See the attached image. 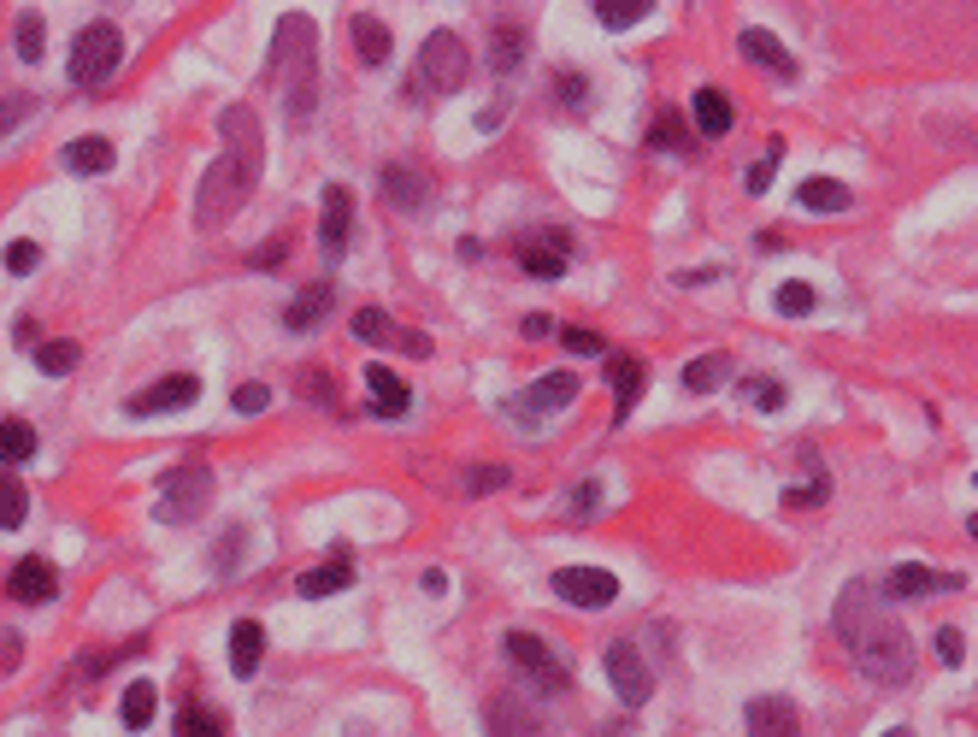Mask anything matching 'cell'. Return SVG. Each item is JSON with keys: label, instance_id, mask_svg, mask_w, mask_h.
Wrapping results in <instances>:
<instances>
[{"label": "cell", "instance_id": "obj_1", "mask_svg": "<svg viewBox=\"0 0 978 737\" xmlns=\"http://www.w3.org/2000/svg\"><path fill=\"white\" fill-rule=\"evenodd\" d=\"M831 620H837V638H843L849 661L861 666L867 679H879V684H914V638L902 631L896 608H890V596L879 585H867V578L843 585Z\"/></svg>", "mask_w": 978, "mask_h": 737}, {"label": "cell", "instance_id": "obj_2", "mask_svg": "<svg viewBox=\"0 0 978 737\" xmlns=\"http://www.w3.org/2000/svg\"><path fill=\"white\" fill-rule=\"evenodd\" d=\"M218 160L207 165V178H201L195 190V225L201 231H225L236 213H243V201L254 195V183H260V165H266V136H260V118H254L248 100H230L225 113H218Z\"/></svg>", "mask_w": 978, "mask_h": 737}, {"label": "cell", "instance_id": "obj_3", "mask_svg": "<svg viewBox=\"0 0 978 737\" xmlns=\"http://www.w3.org/2000/svg\"><path fill=\"white\" fill-rule=\"evenodd\" d=\"M266 77L283 89V113L289 125H307L319 107V30L307 12H289L271 36V54H266Z\"/></svg>", "mask_w": 978, "mask_h": 737}, {"label": "cell", "instance_id": "obj_4", "mask_svg": "<svg viewBox=\"0 0 978 737\" xmlns=\"http://www.w3.org/2000/svg\"><path fill=\"white\" fill-rule=\"evenodd\" d=\"M213 502V472L207 467H171L160 478V495H153V513L160 525H195Z\"/></svg>", "mask_w": 978, "mask_h": 737}, {"label": "cell", "instance_id": "obj_5", "mask_svg": "<svg viewBox=\"0 0 978 737\" xmlns=\"http://www.w3.org/2000/svg\"><path fill=\"white\" fill-rule=\"evenodd\" d=\"M118 65H125V36H118L112 24H83L77 42H72V83L100 89Z\"/></svg>", "mask_w": 978, "mask_h": 737}, {"label": "cell", "instance_id": "obj_6", "mask_svg": "<svg viewBox=\"0 0 978 737\" xmlns=\"http://www.w3.org/2000/svg\"><path fill=\"white\" fill-rule=\"evenodd\" d=\"M466 72H472L466 42H460L454 30H431V36H424V47H419V83H424V89L460 95V89H466Z\"/></svg>", "mask_w": 978, "mask_h": 737}, {"label": "cell", "instance_id": "obj_7", "mask_svg": "<svg viewBox=\"0 0 978 737\" xmlns=\"http://www.w3.org/2000/svg\"><path fill=\"white\" fill-rule=\"evenodd\" d=\"M507 661L519 666V673L537 684L542 696H566V691H572V673H566V661H560L542 638H530V631H507Z\"/></svg>", "mask_w": 978, "mask_h": 737}, {"label": "cell", "instance_id": "obj_8", "mask_svg": "<svg viewBox=\"0 0 978 737\" xmlns=\"http://www.w3.org/2000/svg\"><path fill=\"white\" fill-rule=\"evenodd\" d=\"M578 402V372H542L537 384L525 389V396H513L507 402V419H519V425H542V419H555L566 414V407Z\"/></svg>", "mask_w": 978, "mask_h": 737}, {"label": "cell", "instance_id": "obj_9", "mask_svg": "<svg viewBox=\"0 0 978 737\" xmlns=\"http://www.w3.org/2000/svg\"><path fill=\"white\" fill-rule=\"evenodd\" d=\"M548 585H555L560 602L590 608V613H595V608H613V596H620V578H613L608 567H560Z\"/></svg>", "mask_w": 978, "mask_h": 737}, {"label": "cell", "instance_id": "obj_10", "mask_svg": "<svg viewBox=\"0 0 978 737\" xmlns=\"http://www.w3.org/2000/svg\"><path fill=\"white\" fill-rule=\"evenodd\" d=\"M608 679H613V696H620L625 708H643V702L655 696V679H648L637 643H613L608 649Z\"/></svg>", "mask_w": 978, "mask_h": 737}, {"label": "cell", "instance_id": "obj_11", "mask_svg": "<svg viewBox=\"0 0 978 737\" xmlns=\"http://www.w3.org/2000/svg\"><path fill=\"white\" fill-rule=\"evenodd\" d=\"M949 590H967V578L960 573H932V567H920V560H902V567L884 578V596H896V602H914V596H949Z\"/></svg>", "mask_w": 978, "mask_h": 737}, {"label": "cell", "instance_id": "obj_12", "mask_svg": "<svg viewBox=\"0 0 978 737\" xmlns=\"http://www.w3.org/2000/svg\"><path fill=\"white\" fill-rule=\"evenodd\" d=\"M201 396V384L189 378V372H171V378L160 384H148V389H136L130 396V419H153V414H178V407H189Z\"/></svg>", "mask_w": 978, "mask_h": 737}, {"label": "cell", "instance_id": "obj_13", "mask_svg": "<svg viewBox=\"0 0 978 737\" xmlns=\"http://www.w3.org/2000/svg\"><path fill=\"white\" fill-rule=\"evenodd\" d=\"M484 737H542V719H537L530 702L502 691V696L484 702Z\"/></svg>", "mask_w": 978, "mask_h": 737}, {"label": "cell", "instance_id": "obj_14", "mask_svg": "<svg viewBox=\"0 0 978 737\" xmlns=\"http://www.w3.org/2000/svg\"><path fill=\"white\" fill-rule=\"evenodd\" d=\"M384 195L396 201V213H424L431 195H437V183H431V171L396 160V165H384Z\"/></svg>", "mask_w": 978, "mask_h": 737}, {"label": "cell", "instance_id": "obj_15", "mask_svg": "<svg viewBox=\"0 0 978 737\" xmlns=\"http://www.w3.org/2000/svg\"><path fill=\"white\" fill-rule=\"evenodd\" d=\"M743 719H749V737H808L791 696H754Z\"/></svg>", "mask_w": 978, "mask_h": 737}, {"label": "cell", "instance_id": "obj_16", "mask_svg": "<svg viewBox=\"0 0 978 737\" xmlns=\"http://www.w3.org/2000/svg\"><path fill=\"white\" fill-rule=\"evenodd\" d=\"M530 54V36H525V24L513 19V12H502V19H490V72H519Z\"/></svg>", "mask_w": 978, "mask_h": 737}, {"label": "cell", "instance_id": "obj_17", "mask_svg": "<svg viewBox=\"0 0 978 737\" xmlns=\"http://www.w3.org/2000/svg\"><path fill=\"white\" fill-rule=\"evenodd\" d=\"M737 54L743 60H754V65H766L772 77L778 83H796V60H791V47H784L778 36H772V30H743V36H737Z\"/></svg>", "mask_w": 978, "mask_h": 737}, {"label": "cell", "instance_id": "obj_18", "mask_svg": "<svg viewBox=\"0 0 978 737\" xmlns=\"http://www.w3.org/2000/svg\"><path fill=\"white\" fill-rule=\"evenodd\" d=\"M54 590H60V573H54V560H42V555H24L19 567L7 573V596H12V602H47Z\"/></svg>", "mask_w": 978, "mask_h": 737}, {"label": "cell", "instance_id": "obj_19", "mask_svg": "<svg viewBox=\"0 0 978 737\" xmlns=\"http://www.w3.org/2000/svg\"><path fill=\"white\" fill-rule=\"evenodd\" d=\"M566 260H572V236L566 231H542L537 243L519 248V266L530 278H566Z\"/></svg>", "mask_w": 978, "mask_h": 737}, {"label": "cell", "instance_id": "obj_20", "mask_svg": "<svg viewBox=\"0 0 978 737\" xmlns=\"http://www.w3.org/2000/svg\"><path fill=\"white\" fill-rule=\"evenodd\" d=\"M348 236H354V195L342 190V183H331V190H324V218H319V248L342 254Z\"/></svg>", "mask_w": 978, "mask_h": 737}, {"label": "cell", "instance_id": "obj_21", "mask_svg": "<svg viewBox=\"0 0 978 737\" xmlns=\"http://www.w3.org/2000/svg\"><path fill=\"white\" fill-rule=\"evenodd\" d=\"M354 585V560H348V548H336L324 567H313V573H301L295 578V590L307 596V602H324V596H336V590H348Z\"/></svg>", "mask_w": 978, "mask_h": 737}, {"label": "cell", "instance_id": "obj_22", "mask_svg": "<svg viewBox=\"0 0 978 737\" xmlns=\"http://www.w3.org/2000/svg\"><path fill=\"white\" fill-rule=\"evenodd\" d=\"M366 389L377 396V402H372V414H377V419H401L407 407H413V389H407L389 366H366Z\"/></svg>", "mask_w": 978, "mask_h": 737}, {"label": "cell", "instance_id": "obj_23", "mask_svg": "<svg viewBox=\"0 0 978 737\" xmlns=\"http://www.w3.org/2000/svg\"><path fill=\"white\" fill-rule=\"evenodd\" d=\"M690 118H696V130L701 136H731V125H737V107L726 100V89H696V100H690Z\"/></svg>", "mask_w": 978, "mask_h": 737}, {"label": "cell", "instance_id": "obj_24", "mask_svg": "<svg viewBox=\"0 0 978 737\" xmlns=\"http://www.w3.org/2000/svg\"><path fill=\"white\" fill-rule=\"evenodd\" d=\"M331 301H336V284L331 278L307 284L301 296H295V307L283 313V324H289V331H313V324H324V313H331Z\"/></svg>", "mask_w": 978, "mask_h": 737}, {"label": "cell", "instance_id": "obj_25", "mask_svg": "<svg viewBox=\"0 0 978 737\" xmlns=\"http://www.w3.org/2000/svg\"><path fill=\"white\" fill-rule=\"evenodd\" d=\"M260 661H266V631L254 626V620H236L230 626V673L236 679H254V673H260Z\"/></svg>", "mask_w": 978, "mask_h": 737}, {"label": "cell", "instance_id": "obj_26", "mask_svg": "<svg viewBox=\"0 0 978 737\" xmlns=\"http://www.w3.org/2000/svg\"><path fill=\"white\" fill-rule=\"evenodd\" d=\"M65 171H77V178H100V171L112 165V142L107 136H77V142H65Z\"/></svg>", "mask_w": 978, "mask_h": 737}, {"label": "cell", "instance_id": "obj_27", "mask_svg": "<svg viewBox=\"0 0 978 737\" xmlns=\"http://www.w3.org/2000/svg\"><path fill=\"white\" fill-rule=\"evenodd\" d=\"M796 201H802V213H849L855 207L849 183H837V178H808L796 190Z\"/></svg>", "mask_w": 978, "mask_h": 737}, {"label": "cell", "instance_id": "obj_28", "mask_svg": "<svg viewBox=\"0 0 978 737\" xmlns=\"http://www.w3.org/2000/svg\"><path fill=\"white\" fill-rule=\"evenodd\" d=\"M348 30H354V47H359V60H366V65H384L389 60V24L377 19V12H354Z\"/></svg>", "mask_w": 978, "mask_h": 737}, {"label": "cell", "instance_id": "obj_29", "mask_svg": "<svg viewBox=\"0 0 978 737\" xmlns=\"http://www.w3.org/2000/svg\"><path fill=\"white\" fill-rule=\"evenodd\" d=\"M731 378V360L726 354H696L690 366H684V389H690V396H708V389H719Z\"/></svg>", "mask_w": 978, "mask_h": 737}, {"label": "cell", "instance_id": "obj_30", "mask_svg": "<svg viewBox=\"0 0 978 737\" xmlns=\"http://www.w3.org/2000/svg\"><path fill=\"white\" fill-rule=\"evenodd\" d=\"M648 12H655V0H595L590 19L602 30H631L637 19H648Z\"/></svg>", "mask_w": 978, "mask_h": 737}, {"label": "cell", "instance_id": "obj_31", "mask_svg": "<svg viewBox=\"0 0 978 737\" xmlns=\"http://www.w3.org/2000/svg\"><path fill=\"white\" fill-rule=\"evenodd\" d=\"M613 389H620V419H631V407H637L643 389H648V366L643 360H613Z\"/></svg>", "mask_w": 978, "mask_h": 737}, {"label": "cell", "instance_id": "obj_32", "mask_svg": "<svg viewBox=\"0 0 978 737\" xmlns=\"http://www.w3.org/2000/svg\"><path fill=\"white\" fill-rule=\"evenodd\" d=\"M772 307H778L784 319H808L814 307H819V296H814V284H802V278H784L778 289H772Z\"/></svg>", "mask_w": 978, "mask_h": 737}, {"label": "cell", "instance_id": "obj_33", "mask_svg": "<svg viewBox=\"0 0 978 737\" xmlns=\"http://www.w3.org/2000/svg\"><path fill=\"white\" fill-rule=\"evenodd\" d=\"M30 455H36V425H30V419H7V425H0V467L30 460Z\"/></svg>", "mask_w": 978, "mask_h": 737}, {"label": "cell", "instance_id": "obj_34", "mask_svg": "<svg viewBox=\"0 0 978 737\" xmlns=\"http://www.w3.org/2000/svg\"><path fill=\"white\" fill-rule=\"evenodd\" d=\"M30 520V490L12 472H0V531H19Z\"/></svg>", "mask_w": 978, "mask_h": 737}, {"label": "cell", "instance_id": "obj_35", "mask_svg": "<svg viewBox=\"0 0 978 737\" xmlns=\"http://www.w3.org/2000/svg\"><path fill=\"white\" fill-rule=\"evenodd\" d=\"M178 737H225V719H218V708H207V702H183Z\"/></svg>", "mask_w": 978, "mask_h": 737}, {"label": "cell", "instance_id": "obj_36", "mask_svg": "<svg viewBox=\"0 0 978 737\" xmlns=\"http://www.w3.org/2000/svg\"><path fill=\"white\" fill-rule=\"evenodd\" d=\"M153 702H160V696H153V684H130L125 702H118V719H125V731H142V726H148V719H153Z\"/></svg>", "mask_w": 978, "mask_h": 737}, {"label": "cell", "instance_id": "obj_37", "mask_svg": "<svg viewBox=\"0 0 978 737\" xmlns=\"http://www.w3.org/2000/svg\"><path fill=\"white\" fill-rule=\"evenodd\" d=\"M243 555H248V531L243 525H225V537H218V548H213V573L230 578L236 567H243Z\"/></svg>", "mask_w": 978, "mask_h": 737}, {"label": "cell", "instance_id": "obj_38", "mask_svg": "<svg viewBox=\"0 0 978 737\" xmlns=\"http://www.w3.org/2000/svg\"><path fill=\"white\" fill-rule=\"evenodd\" d=\"M690 142H696V136L684 130V118H678V113H660V118H655V130H648V148H666V153H690Z\"/></svg>", "mask_w": 978, "mask_h": 737}, {"label": "cell", "instance_id": "obj_39", "mask_svg": "<svg viewBox=\"0 0 978 737\" xmlns=\"http://www.w3.org/2000/svg\"><path fill=\"white\" fill-rule=\"evenodd\" d=\"M77 360H83L77 342H42V349H36V366L47 372V378H65V372H77Z\"/></svg>", "mask_w": 978, "mask_h": 737}, {"label": "cell", "instance_id": "obj_40", "mask_svg": "<svg viewBox=\"0 0 978 737\" xmlns=\"http://www.w3.org/2000/svg\"><path fill=\"white\" fill-rule=\"evenodd\" d=\"M354 337L359 342H396V319H389L384 307H359V313H354Z\"/></svg>", "mask_w": 978, "mask_h": 737}, {"label": "cell", "instance_id": "obj_41", "mask_svg": "<svg viewBox=\"0 0 978 737\" xmlns=\"http://www.w3.org/2000/svg\"><path fill=\"white\" fill-rule=\"evenodd\" d=\"M12 42H19V60L36 65L42 60V12H19V30H12Z\"/></svg>", "mask_w": 978, "mask_h": 737}, {"label": "cell", "instance_id": "obj_42", "mask_svg": "<svg viewBox=\"0 0 978 737\" xmlns=\"http://www.w3.org/2000/svg\"><path fill=\"white\" fill-rule=\"evenodd\" d=\"M743 396L754 402V414H778V407L791 402V396H784V384H778V378H749V384H743Z\"/></svg>", "mask_w": 978, "mask_h": 737}, {"label": "cell", "instance_id": "obj_43", "mask_svg": "<svg viewBox=\"0 0 978 737\" xmlns=\"http://www.w3.org/2000/svg\"><path fill=\"white\" fill-rule=\"evenodd\" d=\"M826 495H831V478H826V467H819L808 484H796L784 502H791V508H826Z\"/></svg>", "mask_w": 978, "mask_h": 737}, {"label": "cell", "instance_id": "obj_44", "mask_svg": "<svg viewBox=\"0 0 978 737\" xmlns=\"http://www.w3.org/2000/svg\"><path fill=\"white\" fill-rule=\"evenodd\" d=\"M778 153H784V142H772V148H766V160H754V165L743 171V190H749V195H766V190H772V171H778L772 160H778Z\"/></svg>", "mask_w": 978, "mask_h": 737}, {"label": "cell", "instance_id": "obj_45", "mask_svg": "<svg viewBox=\"0 0 978 737\" xmlns=\"http://www.w3.org/2000/svg\"><path fill=\"white\" fill-rule=\"evenodd\" d=\"M555 95H560V107H590V77L555 72Z\"/></svg>", "mask_w": 978, "mask_h": 737}, {"label": "cell", "instance_id": "obj_46", "mask_svg": "<svg viewBox=\"0 0 978 737\" xmlns=\"http://www.w3.org/2000/svg\"><path fill=\"white\" fill-rule=\"evenodd\" d=\"M30 113H36V100H30V95H0V136H12Z\"/></svg>", "mask_w": 978, "mask_h": 737}, {"label": "cell", "instance_id": "obj_47", "mask_svg": "<svg viewBox=\"0 0 978 737\" xmlns=\"http://www.w3.org/2000/svg\"><path fill=\"white\" fill-rule=\"evenodd\" d=\"M36 266H42V248L36 243H12L7 248V271H12V278H30Z\"/></svg>", "mask_w": 978, "mask_h": 737}, {"label": "cell", "instance_id": "obj_48", "mask_svg": "<svg viewBox=\"0 0 978 737\" xmlns=\"http://www.w3.org/2000/svg\"><path fill=\"white\" fill-rule=\"evenodd\" d=\"M937 661H943V666H960V661H967V638H960V626H943V631H937Z\"/></svg>", "mask_w": 978, "mask_h": 737}, {"label": "cell", "instance_id": "obj_49", "mask_svg": "<svg viewBox=\"0 0 978 737\" xmlns=\"http://www.w3.org/2000/svg\"><path fill=\"white\" fill-rule=\"evenodd\" d=\"M502 484H507V467H472V472H466V490H472V495L502 490Z\"/></svg>", "mask_w": 978, "mask_h": 737}, {"label": "cell", "instance_id": "obj_50", "mask_svg": "<svg viewBox=\"0 0 978 737\" xmlns=\"http://www.w3.org/2000/svg\"><path fill=\"white\" fill-rule=\"evenodd\" d=\"M560 342H566V349H572V354H602V349H608V342L595 337V331H583V324H572V331H560Z\"/></svg>", "mask_w": 978, "mask_h": 737}, {"label": "cell", "instance_id": "obj_51", "mask_svg": "<svg viewBox=\"0 0 978 737\" xmlns=\"http://www.w3.org/2000/svg\"><path fill=\"white\" fill-rule=\"evenodd\" d=\"M295 389H313V396H319V407H331V414H336V389H331V378H324V372H301V378H295Z\"/></svg>", "mask_w": 978, "mask_h": 737}, {"label": "cell", "instance_id": "obj_52", "mask_svg": "<svg viewBox=\"0 0 978 737\" xmlns=\"http://www.w3.org/2000/svg\"><path fill=\"white\" fill-rule=\"evenodd\" d=\"M266 402H271L266 384H243V389H236V414H266Z\"/></svg>", "mask_w": 978, "mask_h": 737}, {"label": "cell", "instance_id": "obj_53", "mask_svg": "<svg viewBox=\"0 0 978 737\" xmlns=\"http://www.w3.org/2000/svg\"><path fill=\"white\" fill-rule=\"evenodd\" d=\"M595 508H602V484H578L572 490V513H578V520H590Z\"/></svg>", "mask_w": 978, "mask_h": 737}, {"label": "cell", "instance_id": "obj_54", "mask_svg": "<svg viewBox=\"0 0 978 737\" xmlns=\"http://www.w3.org/2000/svg\"><path fill=\"white\" fill-rule=\"evenodd\" d=\"M24 655V643H19V631H0V673H12Z\"/></svg>", "mask_w": 978, "mask_h": 737}, {"label": "cell", "instance_id": "obj_55", "mask_svg": "<svg viewBox=\"0 0 978 737\" xmlns=\"http://www.w3.org/2000/svg\"><path fill=\"white\" fill-rule=\"evenodd\" d=\"M254 266H260V271H278V266H283V236H271V243L254 254Z\"/></svg>", "mask_w": 978, "mask_h": 737}, {"label": "cell", "instance_id": "obj_56", "mask_svg": "<svg viewBox=\"0 0 978 737\" xmlns=\"http://www.w3.org/2000/svg\"><path fill=\"white\" fill-rule=\"evenodd\" d=\"M519 331H525L530 342H537V337H555V319H548V313H530V319L519 324Z\"/></svg>", "mask_w": 978, "mask_h": 737}, {"label": "cell", "instance_id": "obj_57", "mask_svg": "<svg viewBox=\"0 0 978 737\" xmlns=\"http://www.w3.org/2000/svg\"><path fill=\"white\" fill-rule=\"evenodd\" d=\"M401 342H407V349H413V354H419V360H424V354H431V337H419V331H407V337H401Z\"/></svg>", "mask_w": 978, "mask_h": 737}, {"label": "cell", "instance_id": "obj_58", "mask_svg": "<svg viewBox=\"0 0 978 737\" xmlns=\"http://www.w3.org/2000/svg\"><path fill=\"white\" fill-rule=\"evenodd\" d=\"M884 737H914V731H907V726H890V731H884Z\"/></svg>", "mask_w": 978, "mask_h": 737}, {"label": "cell", "instance_id": "obj_59", "mask_svg": "<svg viewBox=\"0 0 978 737\" xmlns=\"http://www.w3.org/2000/svg\"><path fill=\"white\" fill-rule=\"evenodd\" d=\"M967 531H972V537H978V513H972V520H967Z\"/></svg>", "mask_w": 978, "mask_h": 737}]
</instances>
